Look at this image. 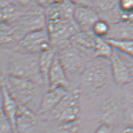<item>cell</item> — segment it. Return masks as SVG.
Listing matches in <instances>:
<instances>
[{
	"instance_id": "obj_1",
	"label": "cell",
	"mask_w": 133,
	"mask_h": 133,
	"mask_svg": "<svg viewBox=\"0 0 133 133\" xmlns=\"http://www.w3.org/2000/svg\"><path fill=\"white\" fill-rule=\"evenodd\" d=\"M1 75L28 79L45 86L40 69L39 54L7 49H1Z\"/></svg>"
},
{
	"instance_id": "obj_2",
	"label": "cell",
	"mask_w": 133,
	"mask_h": 133,
	"mask_svg": "<svg viewBox=\"0 0 133 133\" xmlns=\"http://www.w3.org/2000/svg\"><path fill=\"white\" fill-rule=\"evenodd\" d=\"M9 92L20 104L23 105L38 114L45 88L40 84L28 79L10 75H1Z\"/></svg>"
},
{
	"instance_id": "obj_3",
	"label": "cell",
	"mask_w": 133,
	"mask_h": 133,
	"mask_svg": "<svg viewBox=\"0 0 133 133\" xmlns=\"http://www.w3.org/2000/svg\"><path fill=\"white\" fill-rule=\"evenodd\" d=\"M112 78L110 59L97 57L89 61L80 78L82 90L92 94H99Z\"/></svg>"
},
{
	"instance_id": "obj_4",
	"label": "cell",
	"mask_w": 133,
	"mask_h": 133,
	"mask_svg": "<svg viewBox=\"0 0 133 133\" xmlns=\"http://www.w3.org/2000/svg\"><path fill=\"white\" fill-rule=\"evenodd\" d=\"M81 94L79 88L70 89L53 110L40 118L58 124L77 121L80 112Z\"/></svg>"
},
{
	"instance_id": "obj_5",
	"label": "cell",
	"mask_w": 133,
	"mask_h": 133,
	"mask_svg": "<svg viewBox=\"0 0 133 133\" xmlns=\"http://www.w3.org/2000/svg\"><path fill=\"white\" fill-rule=\"evenodd\" d=\"M55 48L70 82L75 78L80 79L89 61L72 45L70 41L59 44Z\"/></svg>"
},
{
	"instance_id": "obj_6",
	"label": "cell",
	"mask_w": 133,
	"mask_h": 133,
	"mask_svg": "<svg viewBox=\"0 0 133 133\" xmlns=\"http://www.w3.org/2000/svg\"><path fill=\"white\" fill-rule=\"evenodd\" d=\"M50 34L47 28L30 32L25 36L12 50L28 53L40 54L52 48Z\"/></svg>"
},
{
	"instance_id": "obj_7",
	"label": "cell",
	"mask_w": 133,
	"mask_h": 133,
	"mask_svg": "<svg viewBox=\"0 0 133 133\" xmlns=\"http://www.w3.org/2000/svg\"><path fill=\"white\" fill-rule=\"evenodd\" d=\"M97 36L92 32L80 31L70 40L72 45L89 61L97 58L95 45Z\"/></svg>"
},
{
	"instance_id": "obj_8",
	"label": "cell",
	"mask_w": 133,
	"mask_h": 133,
	"mask_svg": "<svg viewBox=\"0 0 133 133\" xmlns=\"http://www.w3.org/2000/svg\"><path fill=\"white\" fill-rule=\"evenodd\" d=\"M39 118L36 112L19 104L16 133H33L39 126Z\"/></svg>"
},
{
	"instance_id": "obj_9",
	"label": "cell",
	"mask_w": 133,
	"mask_h": 133,
	"mask_svg": "<svg viewBox=\"0 0 133 133\" xmlns=\"http://www.w3.org/2000/svg\"><path fill=\"white\" fill-rule=\"evenodd\" d=\"M100 18L95 8L87 6H76L74 13V19L83 31L92 32L94 24Z\"/></svg>"
},
{
	"instance_id": "obj_10",
	"label": "cell",
	"mask_w": 133,
	"mask_h": 133,
	"mask_svg": "<svg viewBox=\"0 0 133 133\" xmlns=\"http://www.w3.org/2000/svg\"><path fill=\"white\" fill-rule=\"evenodd\" d=\"M110 61L113 81L119 86H124L131 83L129 69L121 53L114 48Z\"/></svg>"
},
{
	"instance_id": "obj_11",
	"label": "cell",
	"mask_w": 133,
	"mask_h": 133,
	"mask_svg": "<svg viewBox=\"0 0 133 133\" xmlns=\"http://www.w3.org/2000/svg\"><path fill=\"white\" fill-rule=\"evenodd\" d=\"M1 109L12 124L14 133H16V120L19 104L9 92L3 80L1 78Z\"/></svg>"
},
{
	"instance_id": "obj_12",
	"label": "cell",
	"mask_w": 133,
	"mask_h": 133,
	"mask_svg": "<svg viewBox=\"0 0 133 133\" xmlns=\"http://www.w3.org/2000/svg\"><path fill=\"white\" fill-rule=\"evenodd\" d=\"M69 90L70 89L62 87L50 88L47 89L43 94L38 111L39 116L40 117L44 116L53 110Z\"/></svg>"
},
{
	"instance_id": "obj_13",
	"label": "cell",
	"mask_w": 133,
	"mask_h": 133,
	"mask_svg": "<svg viewBox=\"0 0 133 133\" xmlns=\"http://www.w3.org/2000/svg\"><path fill=\"white\" fill-rule=\"evenodd\" d=\"M70 86L71 82L57 54L49 73V89L62 87L70 89Z\"/></svg>"
},
{
	"instance_id": "obj_14",
	"label": "cell",
	"mask_w": 133,
	"mask_h": 133,
	"mask_svg": "<svg viewBox=\"0 0 133 133\" xmlns=\"http://www.w3.org/2000/svg\"><path fill=\"white\" fill-rule=\"evenodd\" d=\"M102 111V122L112 126L120 119L124 112L122 111L120 105L113 99H107L103 102L101 106Z\"/></svg>"
},
{
	"instance_id": "obj_15",
	"label": "cell",
	"mask_w": 133,
	"mask_h": 133,
	"mask_svg": "<svg viewBox=\"0 0 133 133\" xmlns=\"http://www.w3.org/2000/svg\"><path fill=\"white\" fill-rule=\"evenodd\" d=\"M110 24V31L106 39H133L132 23L120 20Z\"/></svg>"
},
{
	"instance_id": "obj_16",
	"label": "cell",
	"mask_w": 133,
	"mask_h": 133,
	"mask_svg": "<svg viewBox=\"0 0 133 133\" xmlns=\"http://www.w3.org/2000/svg\"><path fill=\"white\" fill-rule=\"evenodd\" d=\"M57 49L53 46L49 50L39 54V66L40 72L45 86L49 89V76L51 68L57 56Z\"/></svg>"
},
{
	"instance_id": "obj_17",
	"label": "cell",
	"mask_w": 133,
	"mask_h": 133,
	"mask_svg": "<svg viewBox=\"0 0 133 133\" xmlns=\"http://www.w3.org/2000/svg\"><path fill=\"white\" fill-rule=\"evenodd\" d=\"M1 23H13L25 11L20 8L11 0H1Z\"/></svg>"
},
{
	"instance_id": "obj_18",
	"label": "cell",
	"mask_w": 133,
	"mask_h": 133,
	"mask_svg": "<svg viewBox=\"0 0 133 133\" xmlns=\"http://www.w3.org/2000/svg\"><path fill=\"white\" fill-rule=\"evenodd\" d=\"M106 39L113 48L124 55L133 57V39Z\"/></svg>"
},
{
	"instance_id": "obj_19",
	"label": "cell",
	"mask_w": 133,
	"mask_h": 133,
	"mask_svg": "<svg viewBox=\"0 0 133 133\" xmlns=\"http://www.w3.org/2000/svg\"><path fill=\"white\" fill-rule=\"evenodd\" d=\"M113 52V47L105 38L97 37L95 45V54L97 58L101 57L110 59Z\"/></svg>"
},
{
	"instance_id": "obj_20",
	"label": "cell",
	"mask_w": 133,
	"mask_h": 133,
	"mask_svg": "<svg viewBox=\"0 0 133 133\" xmlns=\"http://www.w3.org/2000/svg\"><path fill=\"white\" fill-rule=\"evenodd\" d=\"M111 24L107 20L100 18L94 24L92 32L97 37L106 38L109 34Z\"/></svg>"
},
{
	"instance_id": "obj_21",
	"label": "cell",
	"mask_w": 133,
	"mask_h": 133,
	"mask_svg": "<svg viewBox=\"0 0 133 133\" xmlns=\"http://www.w3.org/2000/svg\"><path fill=\"white\" fill-rule=\"evenodd\" d=\"M123 112L124 118L128 124L133 126V92L126 96Z\"/></svg>"
},
{
	"instance_id": "obj_22",
	"label": "cell",
	"mask_w": 133,
	"mask_h": 133,
	"mask_svg": "<svg viewBox=\"0 0 133 133\" xmlns=\"http://www.w3.org/2000/svg\"><path fill=\"white\" fill-rule=\"evenodd\" d=\"M1 122V133H14L12 124L4 112L1 109L0 114Z\"/></svg>"
},
{
	"instance_id": "obj_23",
	"label": "cell",
	"mask_w": 133,
	"mask_h": 133,
	"mask_svg": "<svg viewBox=\"0 0 133 133\" xmlns=\"http://www.w3.org/2000/svg\"><path fill=\"white\" fill-rule=\"evenodd\" d=\"M13 3L23 11L27 10V9L36 5V0H11Z\"/></svg>"
},
{
	"instance_id": "obj_24",
	"label": "cell",
	"mask_w": 133,
	"mask_h": 133,
	"mask_svg": "<svg viewBox=\"0 0 133 133\" xmlns=\"http://www.w3.org/2000/svg\"><path fill=\"white\" fill-rule=\"evenodd\" d=\"M64 0H36V3L42 8L47 10L57 4L61 3Z\"/></svg>"
},
{
	"instance_id": "obj_25",
	"label": "cell",
	"mask_w": 133,
	"mask_h": 133,
	"mask_svg": "<svg viewBox=\"0 0 133 133\" xmlns=\"http://www.w3.org/2000/svg\"><path fill=\"white\" fill-rule=\"evenodd\" d=\"M120 10L123 12H130L133 11V0H119Z\"/></svg>"
},
{
	"instance_id": "obj_26",
	"label": "cell",
	"mask_w": 133,
	"mask_h": 133,
	"mask_svg": "<svg viewBox=\"0 0 133 133\" xmlns=\"http://www.w3.org/2000/svg\"><path fill=\"white\" fill-rule=\"evenodd\" d=\"M121 53L122 56L124 59L127 65H128V69H129L130 78H131V82H133V57L129 56L124 55V54Z\"/></svg>"
},
{
	"instance_id": "obj_27",
	"label": "cell",
	"mask_w": 133,
	"mask_h": 133,
	"mask_svg": "<svg viewBox=\"0 0 133 133\" xmlns=\"http://www.w3.org/2000/svg\"><path fill=\"white\" fill-rule=\"evenodd\" d=\"M93 133H114L112 127L107 124L102 123Z\"/></svg>"
},
{
	"instance_id": "obj_28",
	"label": "cell",
	"mask_w": 133,
	"mask_h": 133,
	"mask_svg": "<svg viewBox=\"0 0 133 133\" xmlns=\"http://www.w3.org/2000/svg\"><path fill=\"white\" fill-rule=\"evenodd\" d=\"M76 6H87L94 7V0H70Z\"/></svg>"
},
{
	"instance_id": "obj_29",
	"label": "cell",
	"mask_w": 133,
	"mask_h": 133,
	"mask_svg": "<svg viewBox=\"0 0 133 133\" xmlns=\"http://www.w3.org/2000/svg\"><path fill=\"white\" fill-rule=\"evenodd\" d=\"M120 20H124L133 23V11L130 12H123Z\"/></svg>"
},
{
	"instance_id": "obj_30",
	"label": "cell",
	"mask_w": 133,
	"mask_h": 133,
	"mask_svg": "<svg viewBox=\"0 0 133 133\" xmlns=\"http://www.w3.org/2000/svg\"><path fill=\"white\" fill-rule=\"evenodd\" d=\"M117 133H133V126L128 124L122 128Z\"/></svg>"
},
{
	"instance_id": "obj_31",
	"label": "cell",
	"mask_w": 133,
	"mask_h": 133,
	"mask_svg": "<svg viewBox=\"0 0 133 133\" xmlns=\"http://www.w3.org/2000/svg\"><path fill=\"white\" fill-rule=\"evenodd\" d=\"M52 133H59V132H58V131H57V132H52Z\"/></svg>"
}]
</instances>
